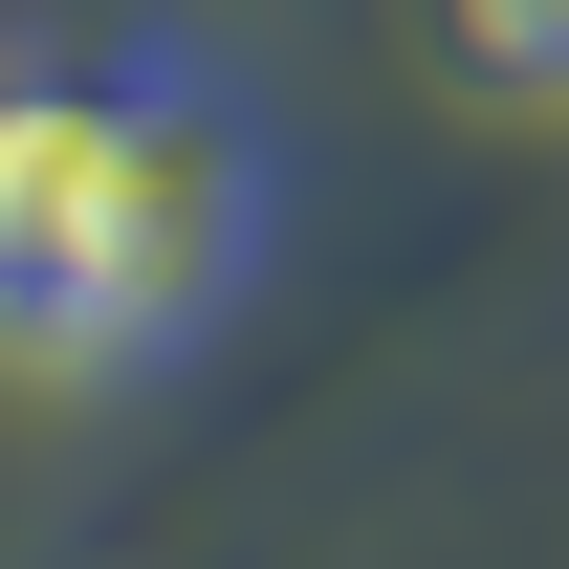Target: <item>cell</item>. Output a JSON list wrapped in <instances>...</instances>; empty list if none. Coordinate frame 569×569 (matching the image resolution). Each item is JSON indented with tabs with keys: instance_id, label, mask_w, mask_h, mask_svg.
<instances>
[{
	"instance_id": "6da1fadb",
	"label": "cell",
	"mask_w": 569,
	"mask_h": 569,
	"mask_svg": "<svg viewBox=\"0 0 569 569\" xmlns=\"http://www.w3.org/2000/svg\"><path fill=\"white\" fill-rule=\"evenodd\" d=\"M284 153L176 22H0V395H153L241 329Z\"/></svg>"
},
{
	"instance_id": "7a4b0ae2",
	"label": "cell",
	"mask_w": 569,
	"mask_h": 569,
	"mask_svg": "<svg viewBox=\"0 0 569 569\" xmlns=\"http://www.w3.org/2000/svg\"><path fill=\"white\" fill-rule=\"evenodd\" d=\"M482 44L503 67H569V0H482Z\"/></svg>"
}]
</instances>
